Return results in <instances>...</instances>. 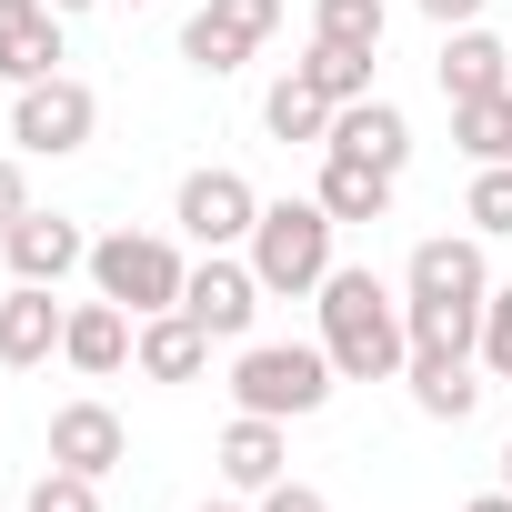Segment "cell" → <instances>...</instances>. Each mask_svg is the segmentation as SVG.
<instances>
[{
  "mask_svg": "<svg viewBox=\"0 0 512 512\" xmlns=\"http://www.w3.org/2000/svg\"><path fill=\"white\" fill-rule=\"evenodd\" d=\"M251 512H332V502H322L312 482H292V472H282L272 492H251Z\"/></svg>",
  "mask_w": 512,
  "mask_h": 512,
  "instance_id": "obj_30",
  "label": "cell"
},
{
  "mask_svg": "<svg viewBox=\"0 0 512 512\" xmlns=\"http://www.w3.org/2000/svg\"><path fill=\"white\" fill-rule=\"evenodd\" d=\"M61 71V11L51 0H0V81H51Z\"/></svg>",
  "mask_w": 512,
  "mask_h": 512,
  "instance_id": "obj_16",
  "label": "cell"
},
{
  "mask_svg": "<svg viewBox=\"0 0 512 512\" xmlns=\"http://www.w3.org/2000/svg\"><path fill=\"white\" fill-rule=\"evenodd\" d=\"M372 61H382V51H342V41H312L292 71H302L322 101H372Z\"/></svg>",
  "mask_w": 512,
  "mask_h": 512,
  "instance_id": "obj_22",
  "label": "cell"
},
{
  "mask_svg": "<svg viewBox=\"0 0 512 512\" xmlns=\"http://www.w3.org/2000/svg\"><path fill=\"white\" fill-rule=\"evenodd\" d=\"M332 111H342V101H322L302 71H282V81L262 91V121H272V141H312V151H322V141H332Z\"/></svg>",
  "mask_w": 512,
  "mask_h": 512,
  "instance_id": "obj_20",
  "label": "cell"
},
{
  "mask_svg": "<svg viewBox=\"0 0 512 512\" xmlns=\"http://www.w3.org/2000/svg\"><path fill=\"white\" fill-rule=\"evenodd\" d=\"M131 342H141V322H131L121 302H101V292H91V302H71V332H61V362H71L81 382H111V372L131 362Z\"/></svg>",
  "mask_w": 512,
  "mask_h": 512,
  "instance_id": "obj_15",
  "label": "cell"
},
{
  "mask_svg": "<svg viewBox=\"0 0 512 512\" xmlns=\"http://www.w3.org/2000/svg\"><path fill=\"white\" fill-rule=\"evenodd\" d=\"M502 492H512V462H502Z\"/></svg>",
  "mask_w": 512,
  "mask_h": 512,
  "instance_id": "obj_36",
  "label": "cell"
},
{
  "mask_svg": "<svg viewBox=\"0 0 512 512\" xmlns=\"http://www.w3.org/2000/svg\"><path fill=\"white\" fill-rule=\"evenodd\" d=\"M312 302H322V352H332L342 382H402L412 322H402V292H392L382 272H342V262H332V282H322Z\"/></svg>",
  "mask_w": 512,
  "mask_h": 512,
  "instance_id": "obj_1",
  "label": "cell"
},
{
  "mask_svg": "<svg viewBox=\"0 0 512 512\" xmlns=\"http://www.w3.org/2000/svg\"><path fill=\"white\" fill-rule=\"evenodd\" d=\"M131 362H141V382H201L211 372V332L191 312H151L141 342H131Z\"/></svg>",
  "mask_w": 512,
  "mask_h": 512,
  "instance_id": "obj_17",
  "label": "cell"
},
{
  "mask_svg": "<svg viewBox=\"0 0 512 512\" xmlns=\"http://www.w3.org/2000/svg\"><path fill=\"white\" fill-rule=\"evenodd\" d=\"M191 512H251V492H211V502H191Z\"/></svg>",
  "mask_w": 512,
  "mask_h": 512,
  "instance_id": "obj_33",
  "label": "cell"
},
{
  "mask_svg": "<svg viewBox=\"0 0 512 512\" xmlns=\"http://www.w3.org/2000/svg\"><path fill=\"white\" fill-rule=\"evenodd\" d=\"M21 512H101V482L71 472V462H41V482L21 492Z\"/></svg>",
  "mask_w": 512,
  "mask_h": 512,
  "instance_id": "obj_27",
  "label": "cell"
},
{
  "mask_svg": "<svg viewBox=\"0 0 512 512\" xmlns=\"http://www.w3.org/2000/svg\"><path fill=\"white\" fill-rule=\"evenodd\" d=\"M332 211L322 201H262V221H251V272H262V292L272 302H302V292H322L332 282Z\"/></svg>",
  "mask_w": 512,
  "mask_h": 512,
  "instance_id": "obj_2",
  "label": "cell"
},
{
  "mask_svg": "<svg viewBox=\"0 0 512 512\" xmlns=\"http://www.w3.org/2000/svg\"><path fill=\"white\" fill-rule=\"evenodd\" d=\"M51 462H71V472H91V482H111L121 462H131V432H121V412L111 402H61L51 412Z\"/></svg>",
  "mask_w": 512,
  "mask_h": 512,
  "instance_id": "obj_12",
  "label": "cell"
},
{
  "mask_svg": "<svg viewBox=\"0 0 512 512\" xmlns=\"http://www.w3.org/2000/svg\"><path fill=\"white\" fill-rule=\"evenodd\" d=\"M201 11H211V21H221V31H241V41H251V51H262V41H272V31H282V0H201Z\"/></svg>",
  "mask_w": 512,
  "mask_h": 512,
  "instance_id": "obj_29",
  "label": "cell"
},
{
  "mask_svg": "<svg viewBox=\"0 0 512 512\" xmlns=\"http://www.w3.org/2000/svg\"><path fill=\"white\" fill-rule=\"evenodd\" d=\"M181 282H191V262H181L171 231H101V241H91V292L121 302L131 322L181 312Z\"/></svg>",
  "mask_w": 512,
  "mask_h": 512,
  "instance_id": "obj_3",
  "label": "cell"
},
{
  "mask_svg": "<svg viewBox=\"0 0 512 512\" xmlns=\"http://www.w3.org/2000/svg\"><path fill=\"white\" fill-rule=\"evenodd\" d=\"M432 81H442V101H492V91H512V41H492L482 21H462V31H442Z\"/></svg>",
  "mask_w": 512,
  "mask_h": 512,
  "instance_id": "obj_14",
  "label": "cell"
},
{
  "mask_svg": "<svg viewBox=\"0 0 512 512\" xmlns=\"http://www.w3.org/2000/svg\"><path fill=\"white\" fill-rule=\"evenodd\" d=\"M332 352L322 342H241V362H231V402L241 412H272V422H312L322 402H332Z\"/></svg>",
  "mask_w": 512,
  "mask_h": 512,
  "instance_id": "obj_4",
  "label": "cell"
},
{
  "mask_svg": "<svg viewBox=\"0 0 512 512\" xmlns=\"http://www.w3.org/2000/svg\"><path fill=\"white\" fill-rule=\"evenodd\" d=\"M422 21H442V31H462V21H482V0H412Z\"/></svg>",
  "mask_w": 512,
  "mask_h": 512,
  "instance_id": "obj_32",
  "label": "cell"
},
{
  "mask_svg": "<svg viewBox=\"0 0 512 512\" xmlns=\"http://www.w3.org/2000/svg\"><path fill=\"white\" fill-rule=\"evenodd\" d=\"M121 11H151V0H121Z\"/></svg>",
  "mask_w": 512,
  "mask_h": 512,
  "instance_id": "obj_35",
  "label": "cell"
},
{
  "mask_svg": "<svg viewBox=\"0 0 512 512\" xmlns=\"http://www.w3.org/2000/svg\"><path fill=\"white\" fill-rule=\"evenodd\" d=\"M462 221L482 241H512V161H472V191H462Z\"/></svg>",
  "mask_w": 512,
  "mask_h": 512,
  "instance_id": "obj_26",
  "label": "cell"
},
{
  "mask_svg": "<svg viewBox=\"0 0 512 512\" xmlns=\"http://www.w3.org/2000/svg\"><path fill=\"white\" fill-rule=\"evenodd\" d=\"M492 382H512V282H492V302H482V352H472Z\"/></svg>",
  "mask_w": 512,
  "mask_h": 512,
  "instance_id": "obj_28",
  "label": "cell"
},
{
  "mask_svg": "<svg viewBox=\"0 0 512 512\" xmlns=\"http://www.w3.org/2000/svg\"><path fill=\"white\" fill-rule=\"evenodd\" d=\"M402 382H412V412H422V422H472V402H482L472 362H442V352H412Z\"/></svg>",
  "mask_w": 512,
  "mask_h": 512,
  "instance_id": "obj_19",
  "label": "cell"
},
{
  "mask_svg": "<svg viewBox=\"0 0 512 512\" xmlns=\"http://www.w3.org/2000/svg\"><path fill=\"white\" fill-rule=\"evenodd\" d=\"M402 302H492V262H482V231H432L412 241V262H402Z\"/></svg>",
  "mask_w": 512,
  "mask_h": 512,
  "instance_id": "obj_8",
  "label": "cell"
},
{
  "mask_svg": "<svg viewBox=\"0 0 512 512\" xmlns=\"http://www.w3.org/2000/svg\"><path fill=\"white\" fill-rule=\"evenodd\" d=\"M211 462H221L231 492H272V482L292 472V422H272V412H231L221 442H211Z\"/></svg>",
  "mask_w": 512,
  "mask_h": 512,
  "instance_id": "obj_10",
  "label": "cell"
},
{
  "mask_svg": "<svg viewBox=\"0 0 512 512\" xmlns=\"http://www.w3.org/2000/svg\"><path fill=\"white\" fill-rule=\"evenodd\" d=\"M171 221H181L201 251H241V241H251V221H262V191H251L231 161H211V171H181Z\"/></svg>",
  "mask_w": 512,
  "mask_h": 512,
  "instance_id": "obj_7",
  "label": "cell"
},
{
  "mask_svg": "<svg viewBox=\"0 0 512 512\" xmlns=\"http://www.w3.org/2000/svg\"><path fill=\"white\" fill-rule=\"evenodd\" d=\"M392 11L382 0H312V41H342V51H382Z\"/></svg>",
  "mask_w": 512,
  "mask_h": 512,
  "instance_id": "obj_24",
  "label": "cell"
},
{
  "mask_svg": "<svg viewBox=\"0 0 512 512\" xmlns=\"http://www.w3.org/2000/svg\"><path fill=\"white\" fill-rule=\"evenodd\" d=\"M402 322H412V352H442V362L482 352V312L472 302H402Z\"/></svg>",
  "mask_w": 512,
  "mask_h": 512,
  "instance_id": "obj_21",
  "label": "cell"
},
{
  "mask_svg": "<svg viewBox=\"0 0 512 512\" xmlns=\"http://www.w3.org/2000/svg\"><path fill=\"white\" fill-rule=\"evenodd\" d=\"M462 512H512V492H472V502H462Z\"/></svg>",
  "mask_w": 512,
  "mask_h": 512,
  "instance_id": "obj_34",
  "label": "cell"
},
{
  "mask_svg": "<svg viewBox=\"0 0 512 512\" xmlns=\"http://www.w3.org/2000/svg\"><path fill=\"white\" fill-rule=\"evenodd\" d=\"M262 272H251V251H201L191 282H181V312L211 332V342H251V322H262Z\"/></svg>",
  "mask_w": 512,
  "mask_h": 512,
  "instance_id": "obj_6",
  "label": "cell"
},
{
  "mask_svg": "<svg viewBox=\"0 0 512 512\" xmlns=\"http://www.w3.org/2000/svg\"><path fill=\"white\" fill-rule=\"evenodd\" d=\"M312 201H322L332 221H392V171H372V161H342V151H322V181H312Z\"/></svg>",
  "mask_w": 512,
  "mask_h": 512,
  "instance_id": "obj_18",
  "label": "cell"
},
{
  "mask_svg": "<svg viewBox=\"0 0 512 512\" xmlns=\"http://www.w3.org/2000/svg\"><path fill=\"white\" fill-rule=\"evenodd\" d=\"M21 211H31V171H21V161H0V231H11Z\"/></svg>",
  "mask_w": 512,
  "mask_h": 512,
  "instance_id": "obj_31",
  "label": "cell"
},
{
  "mask_svg": "<svg viewBox=\"0 0 512 512\" xmlns=\"http://www.w3.org/2000/svg\"><path fill=\"white\" fill-rule=\"evenodd\" d=\"M452 141H462L472 161H512V91H492V101H452Z\"/></svg>",
  "mask_w": 512,
  "mask_h": 512,
  "instance_id": "obj_23",
  "label": "cell"
},
{
  "mask_svg": "<svg viewBox=\"0 0 512 512\" xmlns=\"http://www.w3.org/2000/svg\"><path fill=\"white\" fill-rule=\"evenodd\" d=\"M322 151H342V161H372V171H392L402 181V161H412V121H402V101H342L332 111V141Z\"/></svg>",
  "mask_w": 512,
  "mask_h": 512,
  "instance_id": "obj_13",
  "label": "cell"
},
{
  "mask_svg": "<svg viewBox=\"0 0 512 512\" xmlns=\"http://www.w3.org/2000/svg\"><path fill=\"white\" fill-rule=\"evenodd\" d=\"M91 131H101V91L91 81L51 71V81H21L11 91V141L31 161H71V151H91Z\"/></svg>",
  "mask_w": 512,
  "mask_h": 512,
  "instance_id": "obj_5",
  "label": "cell"
},
{
  "mask_svg": "<svg viewBox=\"0 0 512 512\" xmlns=\"http://www.w3.org/2000/svg\"><path fill=\"white\" fill-rule=\"evenodd\" d=\"M71 332V302H51V282H11L0 292V372H41Z\"/></svg>",
  "mask_w": 512,
  "mask_h": 512,
  "instance_id": "obj_11",
  "label": "cell"
},
{
  "mask_svg": "<svg viewBox=\"0 0 512 512\" xmlns=\"http://www.w3.org/2000/svg\"><path fill=\"white\" fill-rule=\"evenodd\" d=\"M181 61H191L201 81H231V71L251 61V41H241V31H221L211 11H191V21H181Z\"/></svg>",
  "mask_w": 512,
  "mask_h": 512,
  "instance_id": "obj_25",
  "label": "cell"
},
{
  "mask_svg": "<svg viewBox=\"0 0 512 512\" xmlns=\"http://www.w3.org/2000/svg\"><path fill=\"white\" fill-rule=\"evenodd\" d=\"M0 262H11V282H51V292H61L71 272H91V231H81L71 211H41V201H31L11 231H0Z\"/></svg>",
  "mask_w": 512,
  "mask_h": 512,
  "instance_id": "obj_9",
  "label": "cell"
},
{
  "mask_svg": "<svg viewBox=\"0 0 512 512\" xmlns=\"http://www.w3.org/2000/svg\"><path fill=\"white\" fill-rule=\"evenodd\" d=\"M0 512H11V492H0Z\"/></svg>",
  "mask_w": 512,
  "mask_h": 512,
  "instance_id": "obj_37",
  "label": "cell"
}]
</instances>
